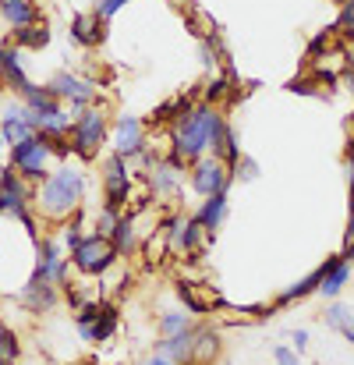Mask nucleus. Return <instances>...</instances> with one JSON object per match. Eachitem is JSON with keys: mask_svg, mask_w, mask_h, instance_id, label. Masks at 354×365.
<instances>
[{"mask_svg": "<svg viewBox=\"0 0 354 365\" xmlns=\"http://www.w3.org/2000/svg\"><path fill=\"white\" fill-rule=\"evenodd\" d=\"M227 114L217 107V103H195L181 121L170 124V153H177L188 167L199 160V156H206V153H213L217 149V142L224 138V131H227Z\"/></svg>", "mask_w": 354, "mask_h": 365, "instance_id": "f257e3e1", "label": "nucleus"}, {"mask_svg": "<svg viewBox=\"0 0 354 365\" xmlns=\"http://www.w3.org/2000/svg\"><path fill=\"white\" fill-rule=\"evenodd\" d=\"M82 195H85V178H82V170H75L71 163H64V167H57L53 174H46V178L39 181L36 202H39V210H43L46 217L64 220V217L78 213Z\"/></svg>", "mask_w": 354, "mask_h": 365, "instance_id": "f03ea898", "label": "nucleus"}, {"mask_svg": "<svg viewBox=\"0 0 354 365\" xmlns=\"http://www.w3.org/2000/svg\"><path fill=\"white\" fill-rule=\"evenodd\" d=\"M110 142V124H107V114L96 110V107H85L78 110V118L71 121V153L78 160H96L100 149Z\"/></svg>", "mask_w": 354, "mask_h": 365, "instance_id": "7ed1b4c3", "label": "nucleus"}, {"mask_svg": "<svg viewBox=\"0 0 354 365\" xmlns=\"http://www.w3.org/2000/svg\"><path fill=\"white\" fill-rule=\"evenodd\" d=\"M118 248L110 245L107 235H85L82 242L71 248V266L78 269V273H85V277H103L114 262H118Z\"/></svg>", "mask_w": 354, "mask_h": 365, "instance_id": "20e7f679", "label": "nucleus"}, {"mask_svg": "<svg viewBox=\"0 0 354 365\" xmlns=\"http://www.w3.org/2000/svg\"><path fill=\"white\" fill-rule=\"evenodd\" d=\"M0 213L18 217L21 227L28 231V238L39 242V235H36V220L28 217V188H25V178H21L14 167H0Z\"/></svg>", "mask_w": 354, "mask_h": 365, "instance_id": "39448f33", "label": "nucleus"}, {"mask_svg": "<svg viewBox=\"0 0 354 365\" xmlns=\"http://www.w3.org/2000/svg\"><path fill=\"white\" fill-rule=\"evenodd\" d=\"M231 181H234V174H231V167L224 163V160H217V156H199L192 167H188V185H192V192L199 195V199H209V195H217V192H231Z\"/></svg>", "mask_w": 354, "mask_h": 365, "instance_id": "423d86ee", "label": "nucleus"}, {"mask_svg": "<svg viewBox=\"0 0 354 365\" xmlns=\"http://www.w3.org/2000/svg\"><path fill=\"white\" fill-rule=\"evenodd\" d=\"M135 192V178H131V160H124L118 153H110L103 160V206L110 210H127Z\"/></svg>", "mask_w": 354, "mask_h": 365, "instance_id": "0eeeda50", "label": "nucleus"}, {"mask_svg": "<svg viewBox=\"0 0 354 365\" xmlns=\"http://www.w3.org/2000/svg\"><path fill=\"white\" fill-rule=\"evenodd\" d=\"M75 323H78L82 341H89V344H103V341H110V337L118 334L120 312H118V305H110V302H93V305L78 309Z\"/></svg>", "mask_w": 354, "mask_h": 365, "instance_id": "6e6552de", "label": "nucleus"}, {"mask_svg": "<svg viewBox=\"0 0 354 365\" xmlns=\"http://www.w3.org/2000/svg\"><path fill=\"white\" fill-rule=\"evenodd\" d=\"M50 156H53V149H50L39 135H32V138L11 145V167H14L25 181H43V178L50 174V170H46Z\"/></svg>", "mask_w": 354, "mask_h": 365, "instance_id": "1a4fd4ad", "label": "nucleus"}, {"mask_svg": "<svg viewBox=\"0 0 354 365\" xmlns=\"http://www.w3.org/2000/svg\"><path fill=\"white\" fill-rule=\"evenodd\" d=\"M110 145L124 160H142V153L149 149V135H145V121L135 114H120L114 128H110Z\"/></svg>", "mask_w": 354, "mask_h": 365, "instance_id": "9d476101", "label": "nucleus"}, {"mask_svg": "<svg viewBox=\"0 0 354 365\" xmlns=\"http://www.w3.org/2000/svg\"><path fill=\"white\" fill-rule=\"evenodd\" d=\"M50 93H53L61 103L75 107V110H85V107L96 103V82H89V78H82V75H75V71H57V75L50 78Z\"/></svg>", "mask_w": 354, "mask_h": 365, "instance_id": "9b49d317", "label": "nucleus"}, {"mask_svg": "<svg viewBox=\"0 0 354 365\" xmlns=\"http://www.w3.org/2000/svg\"><path fill=\"white\" fill-rule=\"evenodd\" d=\"M323 266V280H319V298H326V302H333V298H340L344 294V287L354 280V262L351 259H344L340 252L337 255H330L326 262H319Z\"/></svg>", "mask_w": 354, "mask_h": 365, "instance_id": "f8f14e48", "label": "nucleus"}, {"mask_svg": "<svg viewBox=\"0 0 354 365\" xmlns=\"http://www.w3.org/2000/svg\"><path fill=\"white\" fill-rule=\"evenodd\" d=\"M107 18H100L96 11L93 14H75L71 18V39L78 43V46H100L103 39H107Z\"/></svg>", "mask_w": 354, "mask_h": 365, "instance_id": "ddd939ff", "label": "nucleus"}, {"mask_svg": "<svg viewBox=\"0 0 354 365\" xmlns=\"http://www.w3.org/2000/svg\"><path fill=\"white\" fill-rule=\"evenodd\" d=\"M4 135H7V142L14 145V142H25V138H32L36 135V124H32V114H28V107L25 103H11V107H4Z\"/></svg>", "mask_w": 354, "mask_h": 365, "instance_id": "4468645a", "label": "nucleus"}, {"mask_svg": "<svg viewBox=\"0 0 354 365\" xmlns=\"http://www.w3.org/2000/svg\"><path fill=\"white\" fill-rule=\"evenodd\" d=\"M227 213H231V199H227V192H217V195L202 199V206L195 210V220L206 227V235H213V238H217V231L224 227Z\"/></svg>", "mask_w": 354, "mask_h": 365, "instance_id": "2eb2a0df", "label": "nucleus"}, {"mask_svg": "<svg viewBox=\"0 0 354 365\" xmlns=\"http://www.w3.org/2000/svg\"><path fill=\"white\" fill-rule=\"evenodd\" d=\"M199 327V323H195ZM195 327H188V330H181V334H174V337H160L156 341V351L160 355H167L170 362L184 365L195 359Z\"/></svg>", "mask_w": 354, "mask_h": 365, "instance_id": "dca6fc26", "label": "nucleus"}, {"mask_svg": "<svg viewBox=\"0 0 354 365\" xmlns=\"http://www.w3.org/2000/svg\"><path fill=\"white\" fill-rule=\"evenodd\" d=\"M21 302H25L28 312H50V309L57 305V287H53L50 280H43V277L32 273V280H28L25 291H21Z\"/></svg>", "mask_w": 354, "mask_h": 365, "instance_id": "f3484780", "label": "nucleus"}, {"mask_svg": "<svg viewBox=\"0 0 354 365\" xmlns=\"http://www.w3.org/2000/svg\"><path fill=\"white\" fill-rule=\"evenodd\" d=\"M0 78L18 93V96H25L28 89H32V82H28V75L21 71V57H18V46H0Z\"/></svg>", "mask_w": 354, "mask_h": 365, "instance_id": "a211bd4d", "label": "nucleus"}, {"mask_svg": "<svg viewBox=\"0 0 354 365\" xmlns=\"http://www.w3.org/2000/svg\"><path fill=\"white\" fill-rule=\"evenodd\" d=\"M149 170H152V174H149V185H152L156 199L177 195V188H181V178H184V170H177V167H174V163H167V160H156V163H152Z\"/></svg>", "mask_w": 354, "mask_h": 365, "instance_id": "6ab92c4d", "label": "nucleus"}, {"mask_svg": "<svg viewBox=\"0 0 354 365\" xmlns=\"http://www.w3.org/2000/svg\"><path fill=\"white\" fill-rule=\"evenodd\" d=\"M0 14L11 29H28V25H39V4L36 0H0Z\"/></svg>", "mask_w": 354, "mask_h": 365, "instance_id": "aec40b11", "label": "nucleus"}, {"mask_svg": "<svg viewBox=\"0 0 354 365\" xmlns=\"http://www.w3.org/2000/svg\"><path fill=\"white\" fill-rule=\"evenodd\" d=\"M319 280H323V266H316L312 273H305L298 284H291V287H283L276 298H273V309H283V305H291V302H301V298H308V294H316L319 291Z\"/></svg>", "mask_w": 354, "mask_h": 365, "instance_id": "412c9836", "label": "nucleus"}, {"mask_svg": "<svg viewBox=\"0 0 354 365\" xmlns=\"http://www.w3.org/2000/svg\"><path fill=\"white\" fill-rule=\"evenodd\" d=\"M224 355V341H220V330H213V327H195V359L192 362H217Z\"/></svg>", "mask_w": 354, "mask_h": 365, "instance_id": "4be33fe9", "label": "nucleus"}, {"mask_svg": "<svg viewBox=\"0 0 354 365\" xmlns=\"http://www.w3.org/2000/svg\"><path fill=\"white\" fill-rule=\"evenodd\" d=\"M195 107V100L192 96H174V100H163L152 114H149V121L145 124H174V121H181L188 110Z\"/></svg>", "mask_w": 354, "mask_h": 365, "instance_id": "5701e85b", "label": "nucleus"}, {"mask_svg": "<svg viewBox=\"0 0 354 365\" xmlns=\"http://www.w3.org/2000/svg\"><path fill=\"white\" fill-rule=\"evenodd\" d=\"M323 323H326V330H337L340 337L354 330V309L348 302H340V298H333V302H326V312H323Z\"/></svg>", "mask_w": 354, "mask_h": 365, "instance_id": "b1692460", "label": "nucleus"}, {"mask_svg": "<svg viewBox=\"0 0 354 365\" xmlns=\"http://www.w3.org/2000/svg\"><path fill=\"white\" fill-rule=\"evenodd\" d=\"M110 245L118 248V255H131L135 252V245H138V231H135V217H127V213H120L118 224H114V231L107 235Z\"/></svg>", "mask_w": 354, "mask_h": 365, "instance_id": "393cba45", "label": "nucleus"}, {"mask_svg": "<svg viewBox=\"0 0 354 365\" xmlns=\"http://www.w3.org/2000/svg\"><path fill=\"white\" fill-rule=\"evenodd\" d=\"M188 327H195V319H192L188 309H167V312L156 319L160 337H174V334H181V330H188Z\"/></svg>", "mask_w": 354, "mask_h": 365, "instance_id": "a878e982", "label": "nucleus"}, {"mask_svg": "<svg viewBox=\"0 0 354 365\" xmlns=\"http://www.w3.org/2000/svg\"><path fill=\"white\" fill-rule=\"evenodd\" d=\"M50 43V29L39 21V25H28V29H14V46L21 50H43Z\"/></svg>", "mask_w": 354, "mask_h": 365, "instance_id": "bb28decb", "label": "nucleus"}, {"mask_svg": "<svg viewBox=\"0 0 354 365\" xmlns=\"http://www.w3.org/2000/svg\"><path fill=\"white\" fill-rule=\"evenodd\" d=\"M174 291H177L181 305H184L192 316H206V312H209V302L195 291V284H192V280H177V284H174Z\"/></svg>", "mask_w": 354, "mask_h": 365, "instance_id": "cd10ccee", "label": "nucleus"}, {"mask_svg": "<svg viewBox=\"0 0 354 365\" xmlns=\"http://www.w3.org/2000/svg\"><path fill=\"white\" fill-rule=\"evenodd\" d=\"M344 163H348V227H344V242L354 238V138L344 145Z\"/></svg>", "mask_w": 354, "mask_h": 365, "instance_id": "c85d7f7f", "label": "nucleus"}, {"mask_svg": "<svg viewBox=\"0 0 354 365\" xmlns=\"http://www.w3.org/2000/svg\"><path fill=\"white\" fill-rule=\"evenodd\" d=\"M319 86H323L319 75H298V78H291L283 89H287L291 96H312V100H319V96H326Z\"/></svg>", "mask_w": 354, "mask_h": 365, "instance_id": "c756f323", "label": "nucleus"}, {"mask_svg": "<svg viewBox=\"0 0 354 365\" xmlns=\"http://www.w3.org/2000/svg\"><path fill=\"white\" fill-rule=\"evenodd\" d=\"M231 89H234V86H231V78L217 75V78H213V82H209V86L202 89V100H206V103H217V107H220V103H224V100L231 96Z\"/></svg>", "mask_w": 354, "mask_h": 365, "instance_id": "7c9ffc66", "label": "nucleus"}, {"mask_svg": "<svg viewBox=\"0 0 354 365\" xmlns=\"http://www.w3.org/2000/svg\"><path fill=\"white\" fill-rule=\"evenodd\" d=\"M333 32L348 36V39L354 43V0H344V4H340V11H337V21H333Z\"/></svg>", "mask_w": 354, "mask_h": 365, "instance_id": "2f4dec72", "label": "nucleus"}, {"mask_svg": "<svg viewBox=\"0 0 354 365\" xmlns=\"http://www.w3.org/2000/svg\"><path fill=\"white\" fill-rule=\"evenodd\" d=\"M18 362V337L14 330L0 327V365H14Z\"/></svg>", "mask_w": 354, "mask_h": 365, "instance_id": "473e14b6", "label": "nucleus"}, {"mask_svg": "<svg viewBox=\"0 0 354 365\" xmlns=\"http://www.w3.org/2000/svg\"><path fill=\"white\" fill-rule=\"evenodd\" d=\"M231 174H234V181H244V185H248V181H259V178H262V167H259L251 156H244V153H241V160L234 163V170H231Z\"/></svg>", "mask_w": 354, "mask_h": 365, "instance_id": "72a5a7b5", "label": "nucleus"}, {"mask_svg": "<svg viewBox=\"0 0 354 365\" xmlns=\"http://www.w3.org/2000/svg\"><path fill=\"white\" fill-rule=\"evenodd\" d=\"M333 36H337V32H333V25H330V29H323L319 36H312V43H308V50H305V61H308V64H312V61H319V53H323V50H330Z\"/></svg>", "mask_w": 354, "mask_h": 365, "instance_id": "f704fd0d", "label": "nucleus"}, {"mask_svg": "<svg viewBox=\"0 0 354 365\" xmlns=\"http://www.w3.org/2000/svg\"><path fill=\"white\" fill-rule=\"evenodd\" d=\"M118 210H110V206H100V217H96V235H110L114 231V224H118Z\"/></svg>", "mask_w": 354, "mask_h": 365, "instance_id": "c9c22d12", "label": "nucleus"}, {"mask_svg": "<svg viewBox=\"0 0 354 365\" xmlns=\"http://www.w3.org/2000/svg\"><path fill=\"white\" fill-rule=\"evenodd\" d=\"M273 362L276 365H301V351H294L291 344H276V348H273Z\"/></svg>", "mask_w": 354, "mask_h": 365, "instance_id": "e433bc0d", "label": "nucleus"}, {"mask_svg": "<svg viewBox=\"0 0 354 365\" xmlns=\"http://www.w3.org/2000/svg\"><path fill=\"white\" fill-rule=\"evenodd\" d=\"M127 4H131V0H96V4H93V11H96L100 18H107V21H110L120 7H127Z\"/></svg>", "mask_w": 354, "mask_h": 365, "instance_id": "4c0bfd02", "label": "nucleus"}, {"mask_svg": "<svg viewBox=\"0 0 354 365\" xmlns=\"http://www.w3.org/2000/svg\"><path fill=\"white\" fill-rule=\"evenodd\" d=\"M291 348H294V351H305V348H308V330H294V334H291Z\"/></svg>", "mask_w": 354, "mask_h": 365, "instance_id": "58836bf2", "label": "nucleus"}, {"mask_svg": "<svg viewBox=\"0 0 354 365\" xmlns=\"http://www.w3.org/2000/svg\"><path fill=\"white\" fill-rule=\"evenodd\" d=\"M142 365H177V362H170L167 355H160V351H152V355H149V359H145V362H142Z\"/></svg>", "mask_w": 354, "mask_h": 365, "instance_id": "ea45409f", "label": "nucleus"}, {"mask_svg": "<svg viewBox=\"0 0 354 365\" xmlns=\"http://www.w3.org/2000/svg\"><path fill=\"white\" fill-rule=\"evenodd\" d=\"M340 255H344V259H351V262H354V238H351V242H344V252H340Z\"/></svg>", "mask_w": 354, "mask_h": 365, "instance_id": "a19ab883", "label": "nucleus"}, {"mask_svg": "<svg viewBox=\"0 0 354 365\" xmlns=\"http://www.w3.org/2000/svg\"><path fill=\"white\" fill-rule=\"evenodd\" d=\"M7 145H11V142H7V135H4V128H0V153H4Z\"/></svg>", "mask_w": 354, "mask_h": 365, "instance_id": "79ce46f5", "label": "nucleus"}, {"mask_svg": "<svg viewBox=\"0 0 354 365\" xmlns=\"http://www.w3.org/2000/svg\"><path fill=\"white\" fill-rule=\"evenodd\" d=\"M209 365H231V362L227 359H217V362H209Z\"/></svg>", "mask_w": 354, "mask_h": 365, "instance_id": "37998d69", "label": "nucleus"}, {"mask_svg": "<svg viewBox=\"0 0 354 365\" xmlns=\"http://www.w3.org/2000/svg\"><path fill=\"white\" fill-rule=\"evenodd\" d=\"M348 82H351V93H354V71H348Z\"/></svg>", "mask_w": 354, "mask_h": 365, "instance_id": "c03bdc74", "label": "nucleus"}, {"mask_svg": "<svg viewBox=\"0 0 354 365\" xmlns=\"http://www.w3.org/2000/svg\"><path fill=\"white\" fill-rule=\"evenodd\" d=\"M333 4H344V0H333Z\"/></svg>", "mask_w": 354, "mask_h": 365, "instance_id": "a18cd8bd", "label": "nucleus"}]
</instances>
